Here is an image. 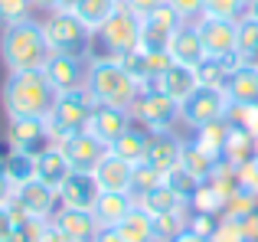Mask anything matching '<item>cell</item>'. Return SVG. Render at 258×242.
<instances>
[{"label":"cell","mask_w":258,"mask_h":242,"mask_svg":"<svg viewBox=\"0 0 258 242\" xmlns=\"http://www.w3.org/2000/svg\"><path fill=\"white\" fill-rule=\"evenodd\" d=\"M59 92L49 85L43 69L10 72L4 82V108L10 118H46L56 105Z\"/></svg>","instance_id":"obj_1"},{"label":"cell","mask_w":258,"mask_h":242,"mask_svg":"<svg viewBox=\"0 0 258 242\" xmlns=\"http://www.w3.org/2000/svg\"><path fill=\"white\" fill-rule=\"evenodd\" d=\"M0 56L10 72H26V69H43L46 59L52 56L49 39H46L43 23L36 20H20V23L4 26V39H0Z\"/></svg>","instance_id":"obj_2"},{"label":"cell","mask_w":258,"mask_h":242,"mask_svg":"<svg viewBox=\"0 0 258 242\" xmlns=\"http://www.w3.org/2000/svg\"><path fill=\"white\" fill-rule=\"evenodd\" d=\"M85 95L92 98V105L131 111L134 98L141 95V85L127 76V69L118 59H95L85 72Z\"/></svg>","instance_id":"obj_3"},{"label":"cell","mask_w":258,"mask_h":242,"mask_svg":"<svg viewBox=\"0 0 258 242\" xmlns=\"http://www.w3.org/2000/svg\"><path fill=\"white\" fill-rule=\"evenodd\" d=\"M92 98L82 92H62V95L56 98V105H52V111L46 115V128H49V138L56 141H66L72 138V134H82L88 118H92Z\"/></svg>","instance_id":"obj_4"},{"label":"cell","mask_w":258,"mask_h":242,"mask_svg":"<svg viewBox=\"0 0 258 242\" xmlns=\"http://www.w3.org/2000/svg\"><path fill=\"white\" fill-rule=\"evenodd\" d=\"M43 30L49 39V49L62 52V56H85L88 43H92V30L72 10H52Z\"/></svg>","instance_id":"obj_5"},{"label":"cell","mask_w":258,"mask_h":242,"mask_svg":"<svg viewBox=\"0 0 258 242\" xmlns=\"http://www.w3.org/2000/svg\"><path fill=\"white\" fill-rule=\"evenodd\" d=\"M229 108H232V102H229V95L222 89H203L200 85L186 102H180V121H186L196 131V128H203V125L229 118Z\"/></svg>","instance_id":"obj_6"},{"label":"cell","mask_w":258,"mask_h":242,"mask_svg":"<svg viewBox=\"0 0 258 242\" xmlns=\"http://www.w3.org/2000/svg\"><path fill=\"white\" fill-rule=\"evenodd\" d=\"M131 118H141L147 128H154V131H170L173 121H180V102H173L170 95H164L157 85H147V89H141V95L134 98Z\"/></svg>","instance_id":"obj_7"},{"label":"cell","mask_w":258,"mask_h":242,"mask_svg":"<svg viewBox=\"0 0 258 242\" xmlns=\"http://www.w3.org/2000/svg\"><path fill=\"white\" fill-rule=\"evenodd\" d=\"M98 36H101V43H105V49L114 52V56L141 49V17L131 13V10H124V7H118V10L108 17V23L98 30Z\"/></svg>","instance_id":"obj_8"},{"label":"cell","mask_w":258,"mask_h":242,"mask_svg":"<svg viewBox=\"0 0 258 242\" xmlns=\"http://www.w3.org/2000/svg\"><path fill=\"white\" fill-rule=\"evenodd\" d=\"M196 33L203 39V49L213 59H229L235 63V23L232 20H216V17H196Z\"/></svg>","instance_id":"obj_9"},{"label":"cell","mask_w":258,"mask_h":242,"mask_svg":"<svg viewBox=\"0 0 258 242\" xmlns=\"http://www.w3.org/2000/svg\"><path fill=\"white\" fill-rule=\"evenodd\" d=\"M183 23H186V20H183L170 4H160L154 13H147V17L141 20V46H144V49H167L170 36Z\"/></svg>","instance_id":"obj_10"},{"label":"cell","mask_w":258,"mask_h":242,"mask_svg":"<svg viewBox=\"0 0 258 242\" xmlns=\"http://www.w3.org/2000/svg\"><path fill=\"white\" fill-rule=\"evenodd\" d=\"M85 66L82 56H62V52H52L43 66V76L49 79V85L62 95V92H82L85 89Z\"/></svg>","instance_id":"obj_11"},{"label":"cell","mask_w":258,"mask_h":242,"mask_svg":"<svg viewBox=\"0 0 258 242\" xmlns=\"http://www.w3.org/2000/svg\"><path fill=\"white\" fill-rule=\"evenodd\" d=\"M13 200L23 206V213H26L30 219H52L56 203H59V193L52 190L49 184H43V180L33 177V180H26V184L17 187Z\"/></svg>","instance_id":"obj_12"},{"label":"cell","mask_w":258,"mask_h":242,"mask_svg":"<svg viewBox=\"0 0 258 242\" xmlns=\"http://www.w3.org/2000/svg\"><path fill=\"white\" fill-rule=\"evenodd\" d=\"M59 151L66 154V160H69L72 170L92 173L95 167H98V160L108 154V144H101L98 138H92L88 131H82V134H72V138L59 141Z\"/></svg>","instance_id":"obj_13"},{"label":"cell","mask_w":258,"mask_h":242,"mask_svg":"<svg viewBox=\"0 0 258 242\" xmlns=\"http://www.w3.org/2000/svg\"><path fill=\"white\" fill-rule=\"evenodd\" d=\"M127 128H131V111H127V108H105V105H95L85 131L92 134V138H98L101 144L111 147Z\"/></svg>","instance_id":"obj_14"},{"label":"cell","mask_w":258,"mask_h":242,"mask_svg":"<svg viewBox=\"0 0 258 242\" xmlns=\"http://www.w3.org/2000/svg\"><path fill=\"white\" fill-rule=\"evenodd\" d=\"M59 206H69V210H92L95 200H98V184H95L92 173L85 170H72L69 177L59 184Z\"/></svg>","instance_id":"obj_15"},{"label":"cell","mask_w":258,"mask_h":242,"mask_svg":"<svg viewBox=\"0 0 258 242\" xmlns=\"http://www.w3.org/2000/svg\"><path fill=\"white\" fill-rule=\"evenodd\" d=\"M7 134H10L13 151H30V154H39L43 147H49L46 141H52L46 118H10V131Z\"/></svg>","instance_id":"obj_16"},{"label":"cell","mask_w":258,"mask_h":242,"mask_svg":"<svg viewBox=\"0 0 258 242\" xmlns=\"http://www.w3.org/2000/svg\"><path fill=\"white\" fill-rule=\"evenodd\" d=\"M52 223H56L72 242H95V236L101 232V223L95 219L92 210H69V206H59V210L52 213Z\"/></svg>","instance_id":"obj_17"},{"label":"cell","mask_w":258,"mask_h":242,"mask_svg":"<svg viewBox=\"0 0 258 242\" xmlns=\"http://www.w3.org/2000/svg\"><path fill=\"white\" fill-rule=\"evenodd\" d=\"M180 154H183V144L170 131H151L147 134L144 164H151V167H157L160 173H167V170H173V167L180 164Z\"/></svg>","instance_id":"obj_18"},{"label":"cell","mask_w":258,"mask_h":242,"mask_svg":"<svg viewBox=\"0 0 258 242\" xmlns=\"http://www.w3.org/2000/svg\"><path fill=\"white\" fill-rule=\"evenodd\" d=\"M131 170L134 167L127 164V160L114 157L111 151L105 154V157L98 160V167L92 170L95 184H98L101 193H127V187H131Z\"/></svg>","instance_id":"obj_19"},{"label":"cell","mask_w":258,"mask_h":242,"mask_svg":"<svg viewBox=\"0 0 258 242\" xmlns=\"http://www.w3.org/2000/svg\"><path fill=\"white\" fill-rule=\"evenodd\" d=\"M167 52H170V59L173 63H180V66H200L203 59H206V49H203V39H200V33H196V26L193 23H183L180 30L170 36V43H167Z\"/></svg>","instance_id":"obj_20"},{"label":"cell","mask_w":258,"mask_h":242,"mask_svg":"<svg viewBox=\"0 0 258 242\" xmlns=\"http://www.w3.org/2000/svg\"><path fill=\"white\" fill-rule=\"evenodd\" d=\"M226 95L232 105H258V66L235 63L226 82Z\"/></svg>","instance_id":"obj_21"},{"label":"cell","mask_w":258,"mask_h":242,"mask_svg":"<svg viewBox=\"0 0 258 242\" xmlns=\"http://www.w3.org/2000/svg\"><path fill=\"white\" fill-rule=\"evenodd\" d=\"M154 85H157L164 95H170L173 102H186V98L200 89V79H196V69H193V66L170 63V69H167Z\"/></svg>","instance_id":"obj_22"},{"label":"cell","mask_w":258,"mask_h":242,"mask_svg":"<svg viewBox=\"0 0 258 242\" xmlns=\"http://www.w3.org/2000/svg\"><path fill=\"white\" fill-rule=\"evenodd\" d=\"M134 206H138V203L131 200V193H98L92 213H95V219L101 223V229H114V226H118Z\"/></svg>","instance_id":"obj_23"},{"label":"cell","mask_w":258,"mask_h":242,"mask_svg":"<svg viewBox=\"0 0 258 242\" xmlns=\"http://www.w3.org/2000/svg\"><path fill=\"white\" fill-rule=\"evenodd\" d=\"M69 173H72V167H69V160H66V154L59 151V144H49L36 154V180L49 184L52 190H59V184H62Z\"/></svg>","instance_id":"obj_24"},{"label":"cell","mask_w":258,"mask_h":242,"mask_svg":"<svg viewBox=\"0 0 258 242\" xmlns=\"http://www.w3.org/2000/svg\"><path fill=\"white\" fill-rule=\"evenodd\" d=\"M186 203H189V200L180 197L173 187L160 184L157 190H151L138 206H141L144 213H151V216H164V213H186Z\"/></svg>","instance_id":"obj_25"},{"label":"cell","mask_w":258,"mask_h":242,"mask_svg":"<svg viewBox=\"0 0 258 242\" xmlns=\"http://www.w3.org/2000/svg\"><path fill=\"white\" fill-rule=\"evenodd\" d=\"M235 63L258 66V20L248 13L235 23Z\"/></svg>","instance_id":"obj_26"},{"label":"cell","mask_w":258,"mask_h":242,"mask_svg":"<svg viewBox=\"0 0 258 242\" xmlns=\"http://www.w3.org/2000/svg\"><path fill=\"white\" fill-rule=\"evenodd\" d=\"M180 167L189 173L193 180H200V184H206V180H213V173H216V167H219V160L216 157H209L206 151H203L200 144H183V154H180Z\"/></svg>","instance_id":"obj_27"},{"label":"cell","mask_w":258,"mask_h":242,"mask_svg":"<svg viewBox=\"0 0 258 242\" xmlns=\"http://www.w3.org/2000/svg\"><path fill=\"white\" fill-rule=\"evenodd\" d=\"M229 134H232L229 118H222V121H213V125L196 128V144H200L209 157L222 160V154H226V147H229Z\"/></svg>","instance_id":"obj_28"},{"label":"cell","mask_w":258,"mask_h":242,"mask_svg":"<svg viewBox=\"0 0 258 242\" xmlns=\"http://www.w3.org/2000/svg\"><path fill=\"white\" fill-rule=\"evenodd\" d=\"M114 229H118V236L124 242H154V216L144 213L141 206H134Z\"/></svg>","instance_id":"obj_29"},{"label":"cell","mask_w":258,"mask_h":242,"mask_svg":"<svg viewBox=\"0 0 258 242\" xmlns=\"http://www.w3.org/2000/svg\"><path fill=\"white\" fill-rule=\"evenodd\" d=\"M108 151L114 154V157H121V160H127L131 167H138V164H144V151H147V134L144 131H138V128H127L124 134H121L118 141H114Z\"/></svg>","instance_id":"obj_30"},{"label":"cell","mask_w":258,"mask_h":242,"mask_svg":"<svg viewBox=\"0 0 258 242\" xmlns=\"http://www.w3.org/2000/svg\"><path fill=\"white\" fill-rule=\"evenodd\" d=\"M118 7H121L118 0H79L72 13H76V17L82 20V23H85L92 33H98L101 26L108 23V17L118 10Z\"/></svg>","instance_id":"obj_31"},{"label":"cell","mask_w":258,"mask_h":242,"mask_svg":"<svg viewBox=\"0 0 258 242\" xmlns=\"http://www.w3.org/2000/svg\"><path fill=\"white\" fill-rule=\"evenodd\" d=\"M235 63H229V59H213L206 56L200 66H196V79H200L203 89H222L226 92V82H229V72H232Z\"/></svg>","instance_id":"obj_32"},{"label":"cell","mask_w":258,"mask_h":242,"mask_svg":"<svg viewBox=\"0 0 258 242\" xmlns=\"http://www.w3.org/2000/svg\"><path fill=\"white\" fill-rule=\"evenodd\" d=\"M160 184H164V173H160L157 167H151V164H138V167L131 170V187H127V193H131L134 203H141V200H144L151 190H157Z\"/></svg>","instance_id":"obj_33"},{"label":"cell","mask_w":258,"mask_h":242,"mask_svg":"<svg viewBox=\"0 0 258 242\" xmlns=\"http://www.w3.org/2000/svg\"><path fill=\"white\" fill-rule=\"evenodd\" d=\"M4 170H7V177L13 180V187L26 184V180L36 177V154H30V151H10V157L4 160Z\"/></svg>","instance_id":"obj_34"},{"label":"cell","mask_w":258,"mask_h":242,"mask_svg":"<svg viewBox=\"0 0 258 242\" xmlns=\"http://www.w3.org/2000/svg\"><path fill=\"white\" fill-rule=\"evenodd\" d=\"M248 10V0H206L200 17H216V20H232L239 23Z\"/></svg>","instance_id":"obj_35"},{"label":"cell","mask_w":258,"mask_h":242,"mask_svg":"<svg viewBox=\"0 0 258 242\" xmlns=\"http://www.w3.org/2000/svg\"><path fill=\"white\" fill-rule=\"evenodd\" d=\"M186 213H164V216H154V242H173L186 229L189 219H183Z\"/></svg>","instance_id":"obj_36"},{"label":"cell","mask_w":258,"mask_h":242,"mask_svg":"<svg viewBox=\"0 0 258 242\" xmlns=\"http://www.w3.org/2000/svg\"><path fill=\"white\" fill-rule=\"evenodd\" d=\"M164 184H167V187H173V190L180 193V197H186V200H193V193L200 190V180H193L180 164H176L173 170H167V173H164Z\"/></svg>","instance_id":"obj_37"},{"label":"cell","mask_w":258,"mask_h":242,"mask_svg":"<svg viewBox=\"0 0 258 242\" xmlns=\"http://www.w3.org/2000/svg\"><path fill=\"white\" fill-rule=\"evenodd\" d=\"M30 7H33V0H0V23L10 26V23L26 20L30 17Z\"/></svg>","instance_id":"obj_38"},{"label":"cell","mask_w":258,"mask_h":242,"mask_svg":"<svg viewBox=\"0 0 258 242\" xmlns=\"http://www.w3.org/2000/svg\"><path fill=\"white\" fill-rule=\"evenodd\" d=\"M186 229H193V232H200V236H209V239H213V232L219 229V223H216L213 213H196V216H189Z\"/></svg>","instance_id":"obj_39"},{"label":"cell","mask_w":258,"mask_h":242,"mask_svg":"<svg viewBox=\"0 0 258 242\" xmlns=\"http://www.w3.org/2000/svg\"><path fill=\"white\" fill-rule=\"evenodd\" d=\"M164 4H170L186 23H193V20L203 13V4H206V0H164Z\"/></svg>","instance_id":"obj_40"},{"label":"cell","mask_w":258,"mask_h":242,"mask_svg":"<svg viewBox=\"0 0 258 242\" xmlns=\"http://www.w3.org/2000/svg\"><path fill=\"white\" fill-rule=\"evenodd\" d=\"M118 4H121V7H124V10H131V13H138V17H141V20H144V17H147V13H154V10H157V7H160V4H164V0H118Z\"/></svg>","instance_id":"obj_41"},{"label":"cell","mask_w":258,"mask_h":242,"mask_svg":"<svg viewBox=\"0 0 258 242\" xmlns=\"http://www.w3.org/2000/svg\"><path fill=\"white\" fill-rule=\"evenodd\" d=\"M36 242H72L69 236H66L62 229H59L52 219H46V226H43V232H39V239Z\"/></svg>","instance_id":"obj_42"},{"label":"cell","mask_w":258,"mask_h":242,"mask_svg":"<svg viewBox=\"0 0 258 242\" xmlns=\"http://www.w3.org/2000/svg\"><path fill=\"white\" fill-rule=\"evenodd\" d=\"M13 193H17V187H13V180L7 177V170H4V164H0V206H7L13 200Z\"/></svg>","instance_id":"obj_43"},{"label":"cell","mask_w":258,"mask_h":242,"mask_svg":"<svg viewBox=\"0 0 258 242\" xmlns=\"http://www.w3.org/2000/svg\"><path fill=\"white\" fill-rule=\"evenodd\" d=\"M0 242H33V236L26 232V226H13L10 232H4V236H0Z\"/></svg>","instance_id":"obj_44"},{"label":"cell","mask_w":258,"mask_h":242,"mask_svg":"<svg viewBox=\"0 0 258 242\" xmlns=\"http://www.w3.org/2000/svg\"><path fill=\"white\" fill-rule=\"evenodd\" d=\"M13 216H10V206H0V236H4V232H10L13 229Z\"/></svg>","instance_id":"obj_45"},{"label":"cell","mask_w":258,"mask_h":242,"mask_svg":"<svg viewBox=\"0 0 258 242\" xmlns=\"http://www.w3.org/2000/svg\"><path fill=\"white\" fill-rule=\"evenodd\" d=\"M173 242H213V239H209V236H200V232H193V229H183Z\"/></svg>","instance_id":"obj_46"},{"label":"cell","mask_w":258,"mask_h":242,"mask_svg":"<svg viewBox=\"0 0 258 242\" xmlns=\"http://www.w3.org/2000/svg\"><path fill=\"white\" fill-rule=\"evenodd\" d=\"M95 242H124L118 236V229H101L98 236H95Z\"/></svg>","instance_id":"obj_47"},{"label":"cell","mask_w":258,"mask_h":242,"mask_svg":"<svg viewBox=\"0 0 258 242\" xmlns=\"http://www.w3.org/2000/svg\"><path fill=\"white\" fill-rule=\"evenodd\" d=\"M33 7H43V10H56L59 0H33Z\"/></svg>","instance_id":"obj_48"},{"label":"cell","mask_w":258,"mask_h":242,"mask_svg":"<svg viewBox=\"0 0 258 242\" xmlns=\"http://www.w3.org/2000/svg\"><path fill=\"white\" fill-rule=\"evenodd\" d=\"M76 4H79V0H59L56 10H76Z\"/></svg>","instance_id":"obj_49"},{"label":"cell","mask_w":258,"mask_h":242,"mask_svg":"<svg viewBox=\"0 0 258 242\" xmlns=\"http://www.w3.org/2000/svg\"><path fill=\"white\" fill-rule=\"evenodd\" d=\"M245 13H248V17H255V20H258V0H248V10H245Z\"/></svg>","instance_id":"obj_50"}]
</instances>
